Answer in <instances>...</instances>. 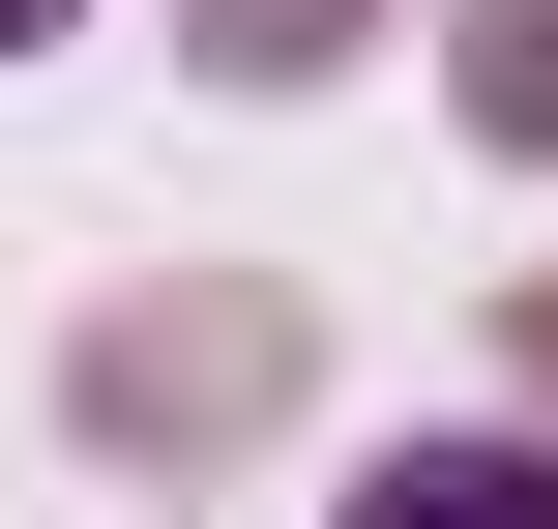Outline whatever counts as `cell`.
Instances as JSON below:
<instances>
[{"label":"cell","instance_id":"2","mask_svg":"<svg viewBox=\"0 0 558 529\" xmlns=\"http://www.w3.org/2000/svg\"><path fill=\"white\" fill-rule=\"evenodd\" d=\"M324 529H558V442H383Z\"/></svg>","mask_w":558,"mask_h":529},{"label":"cell","instance_id":"6","mask_svg":"<svg viewBox=\"0 0 558 529\" xmlns=\"http://www.w3.org/2000/svg\"><path fill=\"white\" fill-rule=\"evenodd\" d=\"M530 383H558V265H530Z\"/></svg>","mask_w":558,"mask_h":529},{"label":"cell","instance_id":"5","mask_svg":"<svg viewBox=\"0 0 558 529\" xmlns=\"http://www.w3.org/2000/svg\"><path fill=\"white\" fill-rule=\"evenodd\" d=\"M29 29H88V0H0V59H29Z\"/></svg>","mask_w":558,"mask_h":529},{"label":"cell","instance_id":"1","mask_svg":"<svg viewBox=\"0 0 558 529\" xmlns=\"http://www.w3.org/2000/svg\"><path fill=\"white\" fill-rule=\"evenodd\" d=\"M294 412V294H118L88 324V442H265Z\"/></svg>","mask_w":558,"mask_h":529},{"label":"cell","instance_id":"3","mask_svg":"<svg viewBox=\"0 0 558 529\" xmlns=\"http://www.w3.org/2000/svg\"><path fill=\"white\" fill-rule=\"evenodd\" d=\"M441 88H471V147H558V0H441Z\"/></svg>","mask_w":558,"mask_h":529},{"label":"cell","instance_id":"4","mask_svg":"<svg viewBox=\"0 0 558 529\" xmlns=\"http://www.w3.org/2000/svg\"><path fill=\"white\" fill-rule=\"evenodd\" d=\"M177 29H206V59H235V88H324V59H353V29H383V0H177Z\"/></svg>","mask_w":558,"mask_h":529}]
</instances>
